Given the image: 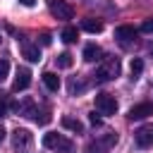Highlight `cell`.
<instances>
[{
  "label": "cell",
  "mask_w": 153,
  "mask_h": 153,
  "mask_svg": "<svg viewBox=\"0 0 153 153\" xmlns=\"http://www.w3.org/2000/svg\"><path fill=\"white\" fill-rule=\"evenodd\" d=\"M129 69H131V76H139V74L143 72V62H141L139 57H134V60H131V65H129Z\"/></svg>",
  "instance_id": "obj_19"
},
{
  "label": "cell",
  "mask_w": 153,
  "mask_h": 153,
  "mask_svg": "<svg viewBox=\"0 0 153 153\" xmlns=\"http://www.w3.org/2000/svg\"><path fill=\"white\" fill-rule=\"evenodd\" d=\"M148 115H153V105L151 103H139V105H134V108H129V120L134 122V120H146Z\"/></svg>",
  "instance_id": "obj_8"
},
{
  "label": "cell",
  "mask_w": 153,
  "mask_h": 153,
  "mask_svg": "<svg viewBox=\"0 0 153 153\" xmlns=\"http://www.w3.org/2000/svg\"><path fill=\"white\" fill-rule=\"evenodd\" d=\"M5 115H7V100H5V98H2V93H0V120H2Z\"/></svg>",
  "instance_id": "obj_22"
},
{
  "label": "cell",
  "mask_w": 153,
  "mask_h": 153,
  "mask_svg": "<svg viewBox=\"0 0 153 153\" xmlns=\"http://www.w3.org/2000/svg\"><path fill=\"white\" fill-rule=\"evenodd\" d=\"M81 29H84V31H88V33H100V31H103V22H100V19L88 17V19H84V22H81Z\"/></svg>",
  "instance_id": "obj_13"
},
{
  "label": "cell",
  "mask_w": 153,
  "mask_h": 153,
  "mask_svg": "<svg viewBox=\"0 0 153 153\" xmlns=\"http://www.w3.org/2000/svg\"><path fill=\"white\" fill-rule=\"evenodd\" d=\"M2 141H5V129L0 127V143H2Z\"/></svg>",
  "instance_id": "obj_26"
},
{
  "label": "cell",
  "mask_w": 153,
  "mask_h": 153,
  "mask_svg": "<svg viewBox=\"0 0 153 153\" xmlns=\"http://www.w3.org/2000/svg\"><path fill=\"white\" fill-rule=\"evenodd\" d=\"M100 55H103V50H100L96 43H88V45L84 48V60H86V62H96V60H100Z\"/></svg>",
  "instance_id": "obj_14"
},
{
  "label": "cell",
  "mask_w": 153,
  "mask_h": 153,
  "mask_svg": "<svg viewBox=\"0 0 153 153\" xmlns=\"http://www.w3.org/2000/svg\"><path fill=\"white\" fill-rule=\"evenodd\" d=\"M31 120H33L36 124H48V122H50V110H48V108H33Z\"/></svg>",
  "instance_id": "obj_15"
},
{
  "label": "cell",
  "mask_w": 153,
  "mask_h": 153,
  "mask_svg": "<svg viewBox=\"0 0 153 153\" xmlns=\"http://www.w3.org/2000/svg\"><path fill=\"white\" fill-rule=\"evenodd\" d=\"M22 55H24L29 62H38V60H41V50H38V45H33V43H29V41L22 43Z\"/></svg>",
  "instance_id": "obj_11"
},
{
  "label": "cell",
  "mask_w": 153,
  "mask_h": 153,
  "mask_svg": "<svg viewBox=\"0 0 153 153\" xmlns=\"http://www.w3.org/2000/svg\"><path fill=\"white\" fill-rule=\"evenodd\" d=\"M43 84H45L48 91H57V88H60V76H57L55 72H45V74H43Z\"/></svg>",
  "instance_id": "obj_16"
},
{
  "label": "cell",
  "mask_w": 153,
  "mask_h": 153,
  "mask_svg": "<svg viewBox=\"0 0 153 153\" xmlns=\"http://www.w3.org/2000/svg\"><path fill=\"white\" fill-rule=\"evenodd\" d=\"M29 84H31V72L26 69V67H22L19 72H17V79H14V91L19 93V91H24V88H29Z\"/></svg>",
  "instance_id": "obj_10"
},
{
  "label": "cell",
  "mask_w": 153,
  "mask_h": 153,
  "mask_svg": "<svg viewBox=\"0 0 153 153\" xmlns=\"http://www.w3.org/2000/svg\"><path fill=\"white\" fill-rule=\"evenodd\" d=\"M55 62H57L60 69H69V67H72V55H69V53H60V55L55 57Z\"/></svg>",
  "instance_id": "obj_17"
},
{
  "label": "cell",
  "mask_w": 153,
  "mask_h": 153,
  "mask_svg": "<svg viewBox=\"0 0 153 153\" xmlns=\"http://www.w3.org/2000/svg\"><path fill=\"white\" fill-rule=\"evenodd\" d=\"M96 110L100 115H115L117 112V100L110 93H96Z\"/></svg>",
  "instance_id": "obj_4"
},
{
  "label": "cell",
  "mask_w": 153,
  "mask_h": 153,
  "mask_svg": "<svg viewBox=\"0 0 153 153\" xmlns=\"http://www.w3.org/2000/svg\"><path fill=\"white\" fill-rule=\"evenodd\" d=\"M117 143V134H105L100 141H96V143H88L86 146V153H98V151H108V148H112Z\"/></svg>",
  "instance_id": "obj_6"
},
{
  "label": "cell",
  "mask_w": 153,
  "mask_h": 153,
  "mask_svg": "<svg viewBox=\"0 0 153 153\" xmlns=\"http://www.w3.org/2000/svg\"><path fill=\"white\" fill-rule=\"evenodd\" d=\"M117 76H120V60H117V57L105 60V62L96 69V74H93V79H96V81H100V84L112 81V79H117Z\"/></svg>",
  "instance_id": "obj_2"
},
{
  "label": "cell",
  "mask_w": 153,
  "mask_h": 153,
  "mask_svg": "<svg viewBox=\"0 0 153 153\" xmlns=\"http://www.w3.org/2000/svg\"><path fill=\"white\" fill-rule=\"evenodd\" d=\"M115 38H117L122 45H127V43H131V41L136 38V29H134V26H127V24H124V26H117V29H115Z\"/></svg>",
  "instance_id": "obj_9"
},
{
  "label": "cell",
  "mask_w": 153,
  "mask_h": 153,
  "mask_svg": "<svg viewBox=\"0 0 153 153\" xmlns=\"http://www.w3.org/2000/svg\"><path fill=\"white\" fill-rule=\"evenodd\" d=\"M31 141H33V136H31L29 129H14L12 131V146H14V151H19V153L29 151L31 148Z\"/></svg>",
  "instance_id": "obj_5"
},
{
  "label": "cell",
  "mask_w": 153,
  "mask_h": 153,
  "mask_svg": "<svg viewBox=\"0 0 153 153\" xmlns=\"http://www.w3.org/2000/svg\"><path fill=\"white\" fill-rule=\"evenodd\" d=\"M7 74H10V62H7V60H0V81H2Z\"/></svg>",
  "instance_id": "obj_20"
},
{
  "label": "cell",
  "mask_w": 153,
  "mask_h": 153,
  "mask_svg": "<svg viewBox=\"0 0 153 153\" xmlns=\"http://www.w3.org/2000/svg\"><path fill=\"white\" fill-rule=\"evenodd\" d=\"M88 120H91V124H100V117H98L96 112H91V115H88Z\"/></svg>",
  "instance_id": "obj_23"
},
{
  "label": "cell",
  "mask_w": 153,
  "mask_h": 153,
  "mask_svg": "<svg viewBox=\"0 0 153 153\" xmlns=\"http://www.w3.org/2000/svg\"><path fill=\"white\" fill-rule=\"evenodd\" d=\"M19 2H22L24 7H33V5H36V0H19Z\"/></svg>",
  "instance_id": "obj_25"
},
{
  "label": "cell",
  "mask_w": 153,
  "mask_h": 153,
  "mask_svg": "<svg viewBox=\"0 0 153 153\" xmlns=\"http://www.w3.org/2000/svg\"><path fill=\"white\" fill-rule=\"evenodd\" d=\"M48 10L55 19H72L74 17V10L67 0H48Z\"/></svg>",
  "instance_id": "obj_3"
},
{
  "label": "cell",
  "mask_w": 153,
  "mask_h": 153,
  "mask_svg": "<svg viewBox=\"0 0 153 153\" xmlns=\"http://www.w3.org/2000/svg\"><path fill=\"white\" fill-rule=\"evenodd\" d=\"M141 31H143V33H153V19H146V22L141 24Z\"/></svg>",
  "instance_id": "obj_21"
},
{
  "label": "cell",
  "mask_w": 153,
  "mask_h": 153,
  "mask_svg": "<svg viewBox=\"0 0 153 153\" xmlns=\"http://www.w3.org/2000/svg\"><path fill=\"white\" fill-rule=\"evenodd\" d=\"M62 41H65V43H74V41H76V29H74V26H67V29L62 31Z\"/></svg>",
  "instance_id": "obj_18"
},
{
  "label": "cell",
  "mask_w": 153,
  "mask_h": 153,
  "mask_svg": "<svg viewBox=\"0 0 153 153\" xmlns=\"http://www.w3.org/2000/svg\"><path fill=\"white\" fill-rule=\"evenodd\" d=\"M62 127H65V129H69V131H74V134H84V124H81L76 117L65 115V117H62Z\"/></svg>",
  "instance_id": "obj_12"
},
{
  "label": "cell",
  "mask_w": 153,
  "mask_h": 153,
  "mask_svg": "<svg viewBox=\"0 0 153 153\" xmlns=\"http://www.w3.org/2000/svg\"><path fill=\"white\" fill-rule=\"evenodd\" d=\"M134 139H136V143H139L141 148L153 146V124H143V127H139V129L134 131Z\"/></svg>",
  "instance_id": "obj_7"
},
{
  "label": "cell",
  "mask_w": 153,
  "mask_h": 153,
  "mask_svg": "<svg viewBox=\"0 0 153 153\" xmlns=\"http://www.w3.org/2000/svg\"><path fill=\"white\" fill-rule=\"evenodd\" d=\"M43 146L50 148V151H57V153H72V151H74V143H72L67 136L57 134V131H48V134L43 136Z\"/></svg>",
  "instance_id": "obj_1"
},
{
  "label": "cell",
  "mask_w": 153,
  "mask_h": 153,
  "mask_svg": "<svg viewBox=\"0 0 153 153\" xmlns=\"http://www.w3.org/2000/svg\"><path fill=\"white\" fill-rule=\"evenodd\" d=\"M41 43H43V45H50V36L43 33V36H41Z\"/></svg>",
  "instance_id": "obj_24"
}]
</instances>
